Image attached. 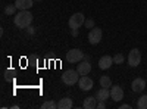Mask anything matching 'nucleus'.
Instances as JSON below:
<instances>
[{"label":"nucleus","mask_w":147,"mask_h":109,"mask_svg":"<svg viewBox=\"0 0 147 109\" xmlns=\"http://www.w3.org/2000/svg\"><path fill=\"white\" fill-rule=\"evenodd\" d=\"M93 86H94L93 80H91L90 77H87V75H82V77L78 80V87H80L82 91H88V90H91Z\"/></svg>","instance_id":"7"},{"label":"nucleus","mask_w":147,"mask_h":109,"mask_svg":"<svg viewBox=\"0 0 147 109\" xmlns=\"http://www.w3.org/2000/svg\"><path fill=\"white\" fill-rule=\"evenodd\" d=\"M112 64H113V58L109 56V55H106V56L100 58V60H99V68H100V69H109L110 66H112Z\"/></svg>","instance_id":"11"},{"label":"nucleus","mask_w":147,"mask_h":109,"mask_svg":"<svg viewBox=\"0 0 147 109\" xmlns=\"http://www.w3.org/2000/svg\"><path fill=\"white\" fill-rule=\"evenodd\" d=\"M35 2H40V0H35Z\"/></svg>","instance_id":"25"},{"label":"nucleus","mask_w":147,"mask_h":109,"mask_svg":"<svg viewBox=\"0 0 147 109\" xmlns=\"http://www.w3.org/2000/svg\"><path fill=\"white\" fill-rule=\"evenodd\" d=\"M124 60H125L124 55H122V53H118V55H115V58H113V64L121 65V64H124Z\"/></svg>","instance_id":"20"},{"label":"nucleus","mask_w":147,"mask_h":109,"mask_svg":"<svg viewBox=\"0 0 147 109\" xmlns=\"http://www.w3.org/2000/svg\"><path fill=\"white\" fill-rule=\"evenodd\" d=\"M82 59H84V53L80 49H71L66 53V60L69 64H78V62H81Z\"/></svg>","instance_id":"4"},{"label":"nucleus","mask_w":147,"mask_h":109,"mask_svg":"<svg viewBox=\"0 0 147 109\" xmlns=\"http://www.w3.org/2000/svg\"><path fill=\"white\" fill-rule=\"evenodd\" d=\"M137 108H138V109H147V96H146V94L141 96V97L138 99V102H137Z\"/></svg>","instance_id":"17"},{"label":"nucleus","mask_w":147,"mask_h":109,"mask_svg":"<svg viewBox=\"0 0 147 109\" xmlns=\"http://www.w3.org/2000/svg\"><path fill=\"white\" fill-rule=\"evenodd\" d=\"M119 108H121V109H131V105H127V103H125V105H121Z\"/></svg>","instance_id":"23"},{"label":"nucleus","mask_w":147,"mask_h":109,"mask_svg":"<svg viewBox=\"0 0 147 109\" xmlns=\"http://www.w3.org/2000/svg\"><path fill=\"white\" fill-rule=\"evenodd\" d=\"M13 24L21 30L28 28L32 24V14L30 10H19L13 18Z\"/></svg>","instance_id":"1"},{"label":"nucleus","mask_w":147,"mask_h":109,"mask_svg":"<svg viewBox=\"0 0 147 109\" xmlns=\"http://www.w3.org/2000/svg\"><path fill=\"white\" fill-rule=\"evenodd\" d=\"M140 62H141V52L138 49H131L128 53V65L136 68L140 65Z\"/></svg>","instance_id":"5"},{"label":"nucleus","mask_w":147,"mask_h":109,"mask_svg":"<svg viewBox=\"0 0 147 109\" xmlns=\"http://www.w3.org/2000/svg\"><path fill=\"white\" fill-rule=\"evenodd\" d=\"M80 80V72L77 69H68L62 74V81L66 84V86H74L77 84Z\"/></svg>","instance_id":"2"},{"label":"nucleus","mask_w":147,"mask_h":109,"mask_svg":"<svg viewBox=\"0 0 147 109\" xmlns=\"http://www.w3.org/2000/svg\"><path fill=\"white\" fill-rule=\"evenodd\" d=\"M28 32H30V34H34V30H32V27H31V25L28 27Z\"/></svg>","instance_id":"24"},{"label":"nucleus","mask_w":147,"mask_h":109,"mask_svg":"<svg viewBox=\"0 0 147 109\" xmlns=\"http://www.w3.org/2000/svg\"><path fill=\"white\" fill-rule=\"evenodd\" d=\"M131 89H132V91H136V93L144 91V89H146V81H144L143 78H136V80H132Z\"/></svg>","instance_id":"10"},{"label":"nucleus","mask_w":147,"mask_h":109,"mask_svg":"<svg viewBox=\"0 0 147 109\" xmlns=\"http://www.w3.org/2000/svg\"><path fill=\"white\" fill-rule=\"evenodd\" d=\"M84 25L87 27V28H94V19H85V22H84Z\"/></svg>","instance_id":"21"},{"label":"nucleus","mask_w":147,"mask_h":109,"mask_svg":"<svg viewBox=\"0 0 147 109\" xmlns=\"http://www.w3.org/2000/svg\"><path fill=\"white\" fill-rule=\"evenodd\" d=\"M32 2L34 0H15V5L19 10H28L32 7Z\"/></svg>","instance_id":"13"},{"label":"nucleus","mask_w":147,"mask_h":109,"mask_svg":"<svg viewBox=\"0 0 147 109\" xmlns=\"http://www.w3.org/2000/svg\"><path fill=\"white\" fill-rule=\"evenodd\" d=\"M97 108H99V109H105L106 108V103L105 102H99V103H97Z\"/></svg>","instance_id":"22"},{"label":"nucleus","mask_w":147,"mask_h":109,"mask_svg":"<svg viewBox=\"0 0 147 109\" xmlns=\"http://www.w3.org/2000/svg\"><path fill=\"white\" fill-rule=\"evenodd\" d=\"M77 71L80 72V75H88L91 72V64L88 62V60L82 59L81 62L77 64Z\"/></svg>","instance_id":"9"},{"label":"nucleus","mask_w":147,"mask_h":109,"mask_svg":"<svg viewBox=\"0 0 147 109\" xmlns=\"http://www.w3.org/2000/svg\"><path fill=\"white\" fill-rule=\"evenodd\" d=\"M100 87H106V89L112 87V80H110V77L103 75V77L100 78Z\"/></svg>","instance_id":"16"},{"label":"nucleus","mask_w":147,"mask_h":109,"mask_svg":"<svg viewBox=\"0 0 147 109\" xmlns=\"http://www.w3.org/2000/svg\"><path fill=\"white\" fill-rule=\"evenodd\" d=\"M84 22H85V16L80 12V14H74V15L69 18L68 25H69L71 30H78L81 25H84Z\"/></svg>","instance_id":"3"},{"label":"nucleus","mask_w":147,"mask_h":109,"mask_svg":"<svg viewBox=\"0 0 147 109\" xmlns=\"http://www.w3.org/2000/svg\"><path fill=\"white\" fill-rule=\"evenodd\" d=\"M16 9H18L16 5H9V6L5 7V14H6V15H15Z\"/></svg>","instance_id":"19"},{"label":"nucleus","mask_w":147,"mask_h":109,"mask_svg":"<svg viewBox=\"0 0 147 109\" xmlns=\"http://www.w3.org/2000/svg\"><path fill=\"white\" fill-rule=\"evenodd\" d=\"M41 108H43V109H55V108H57V103H56L55 100H46V102L41 105Z\"/></svg>","instance_id":"18"},{"label":"nucleus","mask_w":147,"mask_h":109,"mask_svg":"<svg viewBox=\"0 0 147 109\" xmlns=\"http://www.w3.org/2000/svg\"><path fill=\"white\" fill-rule=\"evenodd\" d=\"M103 37V31L102 28H91L88 32V41L90 44H99Z\"/></svg>","instance_id":"6"},{"label":"nucleus","mask_w":147,"mask_h":109,"mask_svg":"<svg viewBox=\"0 0 147 109\" xmlns=\"http://www.w3.org/2000/svg\"><path fill=\"white\" fill-rule=\"evenodd\" d=\"M97 99H96V96L93 97V96H88V97H85L84 99V103H82V106L85 108V109H94V108H97Z\"/></svg>","instance_id":"14"},{"label":"nucleus","mask_w":147,"mask_h":109,"mask_svg":"<svg viewBox=\"0 0 147 109\" xmlns=\"http://www.w3.org/2000/svg\"><path fill=\"white\" fill-rule=\"evenodd\" d=\"M110 99L113 102H121L124 99V90L121 86H112L110 87Z\"/></svg>","instance_id":"8"},{"label":"nucleus","mask_w":147,"mask_h":109,"mask_svg":"<svg viewBox=\"0 0 147 109\" xmlns=\"http://www.w3.org/2000/svg\"><path fill=\"white\" fill-rule=\"evenodd\" d=\"M109 97H110V90L106 89V87H102L100 90H97V93H96V99L99 102H105Z\"/></svg>","instance_id":"12"},{"label":"nucleus","mask_w":147,"mask_h":109,"mask_svg":"<svg viewBox=\"0 0 147 109\" xmlns=\"http://www.w3.org/2000/svg\"><path fill=\"white\" fill-rule=\"evenodd\" d=\"M72 99L71 97H63L57 102V109H71L72 108Z\"/></svg>","instance_id":"15"}]
</instances>
